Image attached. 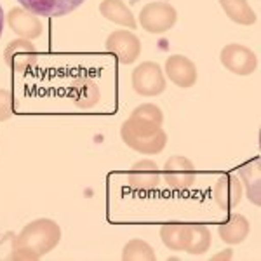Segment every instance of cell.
Returning a JSON list of instances; mask_svg holds the SVG:
<instances>
[{"instance_id":"18","label":"cell","mask_w":261,"mask_h":261,"mask_svg":"<svg viewBox=\"0 0 261 261\" xmlns=\"http://www.w3.org/2000/svg\"><path fill=\"white\" fill-rule=\"evenodd\" d=\"M213 244V235L207 226L204 225H188V235H187V246L185 252L192 256H200L209 251Z\"/></svg>"},{"instance_id":"8","label":"cell","mask_w":261,"mask_h":261,"mask_svg":"<svg viewBox=\"0 0 261 261\" xmlns=\"http://www.w3.org/2000/svg\"><path fill=\"white\" fill-rule=\"evenodd\" d=\"M107 50L122 65H133L141 54V40L129 30H115L107 37Z\"/></svg>"},{"instance_id":"16","label":"cell","mask_w":261,"mask_h":261,"mask_svg":"<svg viewBox=\"0 0 261 261\" xmlns=\"http://www.w3.org/2000/svg\"><path fill=\"white\" fill-rule=\"evenodd\" d=\"M239 179L242 183V188L246 190V197L252 204H261V167L259 161L247 162L239 169Z\"/></svg>"},{"instance_id":"17","label":"cell","mask_w":261,"mask_h":261,"mask_svg":"<svg viewBox=\"0 0 261 261\" xmlns=\"http://www.w3.org/2000/svg\"><path fill=\"white\" fill-rule=\"evenodd\" d=\"M99 12L103 18L119 24V27L130 28V30H136L138 28V23H136V18H134L133 11H130L122 0H103V2L99 4Z\"/></svg>"},{"instance_id":"1","label":"cell","mask_w":261,"mask_h":261,"mask_svg":"<svg viewBox=\"0 0 261 261\" xmlns=\"http://www.w3.org/2000/svg\"><path fill=\"white\" fill-rule=\"evenodd\" d=\"M61 241V228L49 218H39L28 223L18 235H14V258L12 259H40L49 254Z\"/></svg>"},{"instance_id":"10","label":"cell","mask_w":261,"mask_h":261,"mask_svg":"<svg viewBox=\"0 0 261 261\" xmlns=\"http://www.w3.org/2000/svg\"><path fill=\"white\" fill-rule=\"evenodd\" d=\"M214 202L221 211H231L235 209L242 200L244 188L237 174H223L214 185Z\"/></svg>"},{"instance_id":"12","label":"cell","mask_w":261,"mask_h":261,"mask_svg":"<svg viewBox=\"0 0 261 261\" xmlns=\"http://www.w3.org/2000/svg\"><path fill=\"white\" fill-rule=\"evenodd\" d=\"M7 24L21 39L33 40L42 35V21L39 19V16L24 7H12L7 12Z\"/></svg>"},{"instance_id":"23","label":"cell","mask_w":261,"mask_h":261,"mask_svg":"<svg viewBox=\"0 0 261 261\" xmlns=\"http://www.w3.org/2000/svg\"><path fill=\"white\" fill-rule=\"evenodd\" d=\"M12 94L9 89H0V122H6L12 115Z\"/></svg>"},{"instance_id":"20","label":"cell","mask_w":261,"mask_h":261,"mask_svg":"<svg viewBox=\"0 0 261 261\" xmlns=\"http://www.w3.org/2000/svg\"><path fill=\"white\" fill-rule=\"evenodd\" d=\"M187 235H188V225L169 223V225L161 226V239L164 246L171 251H185Z\"/></svg>"},{"instance_id":"22","label":"cell","mask_w":261,"mask_h":261,"mask_svg":"<svg viewBox=\"0 0 261 261\" xmlns=\"http://www.w3.org/2000/svg\"><path fill=\"white\" fill-rule=\"evenodd\" d=\"M130 117L146 120V122H153V124H159V125L164 124V113L161 108L153 103H143L140 107H136L130 112Z\"/></svg>"},{"instance_id":"13","label":"cell","mask_w":261,"mask_h":261,"mask_svg":"<svg viewBox=\"0 0 261 261\" xmlns=\"http://www.w3.org/2000/svg\"><path fill=\"white\" fill-rule=\"evenodd\" d=\"M21 7L28 9L37 16H47V18H61L77 7H81L86 0H18Z\"/></svg>"},{"instance_id":"2","label":"cell","mask_w":261,"mask_h":261,"mask_svg":"<svg viewBox=\"0 0 261 261\" xmlns=\"http://www.w3.org/2000/svg\"><path fill=\"white\" fill-rule=\"evenodd\" d=\"M120 138L130 150L145 155H157L166 148L167 134L162 125L129 117L120 125Z\"/></svg>"},{"instance_id":"7","label":"cell","mask_w":261,"mask_h":261,"mask_svg":"<svg viewBox=\"0 0 261 261\" xmlns=\"http://www.w3.org/2000/svg\"><path fill=\"white\" fill-rule=\"evenodd\" d=\"M4 61L12 71H28L39 63V50L28 39H16L7 44L4 50Z\"/></svg>"},{"instance_id":"4","label":"cell","mask_w":261,"mask_h":261,"mask_svg":"<svg viewBox=\"0 0 261 261\" xmlns=\"http://www.w3.org/2000/svg\"><path fill=\"white\" fill-rule=\"evenodd\" d=\"M130 82H133V89L145 98L161 96L167 86L164 70L155 61H145L136 66L130 75Z\"/></svg>"},{"instance_id":"14","label":"cell","mask_w":261,"mask_h":261,"mask_svg":"<svg viewBox=\"0 0 261 261\" xmlns=\"http://www.w3.org/2000/svg\"><path fill=\"white\" fill-rule=\"evenodd\" d=\"M68 96L71 103L81 110H91L101 99V91L96 81L89 77H79L70 84Z\"/></svg>"},{"instance_id":"25","label":"cell","mask_w":261,"mask_h":261,"mask_svg":"<svg viewBox=\"0 0 261 261\" xmlns=\"http://www.w3.org/2000/svg\"><path fill=\"white\" fill-rule=\"evenodd\" d=\"M2 32H4V11L2 6H0V37H2Z\"/></svg>"},{"instance_id":"9","label":"cell","mask_w":261,"mask_h":261,"mask_svg":"<svg viewBox=\"0 0 261 261\" xmlns=\"http://www.w3.org/2000/svg\"><path fill=\"white\" fill-rule=\"evenodd\" d=\"M127 185L136 192H153L162 181V172L157 162L150 159H143L133 164V167L125 174Z\"/></svg>"},{"instance_id":"24","label":"cell","mask_w":261,"mask_h":261,"mask_svg":"<svg viewBox=\"0 0 261 261\" xmlns=\"http://www.w3.org/2000/svg\"><path fill=\"white\" fill-rule=\"evenodd\" d=\"M14 258V235L7 233L0 241V259H12Z\"/></svg>"},{"instance_id":"15","label":"cell","mask_w":261,"mask_h":261,"mask_svg":"<svg viewBox=\"0 0 261 261\" xmlns=\"http://www.w3.org/2000/svg\"><path fill=\"white\" fill-rule=\"evenodd\" d=\"M251 231V225L247 221L246 216L242 214H230V218L225 223H221L218 226V235L223 242L230 244V246H235V244H241L249 237Z\"/></svg>"},{"instance_id":"6","label":"cell","mask_w":261,"mask_h":261,"mask_svg":"<svg viewBox=\"0 0 261 261\" xmlns=\"http://www.w3.org/2000/svg\"><path fill=\"white\" fill-rule=\"evenodd\" d=\"M220 61L226 70L235 75H251L258 68V56L254 50L242 44H228L221 49Z\"/></svg>"},{"instance_id":"3","label":"cell","mask_w":261,"mask_h":261,"mask_svg":"<svg viewBox=\"0 0 261 261\" xmlns=\"http://www.w3.org/2000/svg\"><path fill=\"white\" fill-rule=\"evenodd\" d=\"M178 21V12L169 2L153 0L143 6L140 12V27L148 33H166L169 32Z\"/></svg>"},{"instance_id":"19","label":"cell","mask_w":261,"mask_h":261,"mask_svg":"<svg viewBox=\"0 0 261 261\" xmlns=\"http://www.w3.org/2000/svg\"><path fill=\"white\" fill-rule=\"evenodd\" d=\"M220 6L233 23L242 27H251L256 23V12L247 0H220Z\"/></svg>"},{"instance_id":"11","label":"cell","mask_w":261,"mask_h":261,"mask_svg":"<svg viewBox=\"0 0 261 261\" xmlns=\"http://www.w3.org/2000/svg\"><path fill=\"white\" fill-rule=\"evenodd\" d=\"M166 73L167 79L174 84V86L181 87V89H188L193 87L199 79L197 73V66L190 58L181 56V54H172L166 60Z\"/></svg>"},{"instance_id":"21","label":"cell","mask_w":261,"mask_h":261,"mask_svg":"<svg viewBox=\"0 0 261 261\" xmlns=\"http://www.w3.org/2000/svg\"><path fill=\"white\" fill-rule=\"evenodd\" d=\"M122 259L124 261H153L157 259L155 249L146 241L141 239H130L122 249Z\"/></svg>"},{"instance_id":"5","label":"cell","mask_w":261,"mask_h":261,"mask_svg":"<svg viewBox=\"0 0 261 261\" xmlns=\"http://www.w3.org/2000/svg\"><path fill=\"white\" fill-rule=\"evenodd\" d=\"M162 178L167 188L174 192H187L195 185L197 171L193 162L183 155H172L166 161L162 169Z\"/></svg>"}]
</instances>
